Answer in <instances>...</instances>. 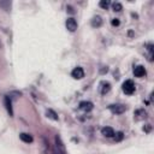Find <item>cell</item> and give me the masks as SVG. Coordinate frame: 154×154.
Here are the masks:
<instances>
[{
  "label": "cell",
  "instance_id": "cell-16",
  "mask_svg": "<svg viewBox=\"0 0 154 154\" xmlns=\"http://www.w3.org/2000/svg\"><path fill=\"white\" fill-rule=\"evenodd\" d=\"M0 6H1V7H4L5 10H10L11 3H10V1H0Z\"/></svg>",
  "mask_w": 154,
  "mask_h": 154
},
{
  "label": "cell",
  "instance_id": "cell-10",
  "mask_svg": "<svg viewBox=\"0 0 154 154\" xmlns=\"http://www.w3.org/2000/svg\"><path fill=\"white\" fill-rule=\"evenodd\" d=\"M5 106H6V110L10 113V116H13V111H12V102H11V99L9 96H5Z\"/></svg>",
  "mask_w": 154,
  "mask_h": 154
},
{
  "label": "cell",
  "instance_id": "cell-4",
  "mask_svg": "<svg viewBox=\"0 0 154 154\" xmlns=\"http://www.w3.org/2000/svg\"><path fill=\"white\" fill-rule=\"evenodd\" d=\"M71 76L75 78V79H81V78H83L84 77V71H83V69L82 68H79V66H77V68H75L72 70V72H71Z\"/></svg>",
  "mask_w": 154,
  "mask_h": 154
},
{
  "label": "cell",
  "instance_id": "cell-8",
  "mask_svg": "<svg viewBox=\"0 0 154 154\" xmlns=\"http://www.w3.org/2000/svg\"><path fill=\"white\" fill-rule=\"evenodd\" d=\"M134 75H135L136 77H143L146 75V70L142 65H138L136 66L135 69H134Z\"/></svg>",
  "mask_w": 154,
  "mask_h": 154
},
{
  "label": "cell",
  "instance_id": "cell-6",
  "mask_svg": "<svg viewBox=\"0 0 154 154\" xmlns=\"http://www.w3.org/2000/svg\"><path fill=\"white\" fill-rule=\"evenodd\" d=\"M93 107H94V105H93L90 101H82V102H79V109H81L82 111H84V112L92 111Z\"/></svg>",
  "mask_w": 154,
  "mask_h": 154
},
{
  "label": "cell",
  "instance_id": "cell-5",
  "mask_svg": "<svg viewBox=\"0 0 154 154\" xmlns=\"http://www.w3.org/2000/svg\"><path fill=\"white\" fill-rule=\"evenodd\" d=\"M66 28H68L70 31H75L77 29V22L75 18H68L66 19Z\"/></svg>",
  "mask_w": 154,
  "mask_h": 154
},
{
  "label": "cell",
  "instance_id": "cell-3",
  "mask_svg": "<svg viewBox=\"0 0 154 154\" xmlns=\"http://www.w3.org/2000/svg\"><path fill=\"white\" fill-rule=\"evenodd\" d=\"M109 109H110V111L112 113H115V115H122L123 112H125L126 107L124 105H122V104H113V105H111L109 107Z\"/></svg>",
  "mask_w": 154,
  "mask_h": 154
},
{
  "label": "cell",
  "instance_id": "cell-15",
  "mask_svg": "<svg viewBox=\"0 0 154 154\" xmlns=\"http://www.w3.org/2000/svg\"><path fill=\"white\" fill-rule=\"evenodd\" d=\"M112 7H113V10L117 11V12H119V11H122V10H123L122 4H119V3H115V4L112 5Z\"/></svg>",
  "mask_w": 154,
  "mask_h": 154
},
{
  "label": "cell",
  "instance_id": "cell-17",
  "mask_svg": "<svg viewBox=\"0 0 154 154\" xmlns=\"http://www.w3.org/2000/svg\"><path fill=\"white\" fill-rule=\"evenodd\" d=\"M115 135H116V141H122L123 137H124V134H123L122 131H119V132L115 134Z\"/></svg>",
  "mask_w": 154,
  "mask_h": 154
},
{
  "label": "cell",
  "instance_id": "cell-9",
  "mask_svg": "<svg viewBox=\"0 0 154 154\" xmlns=\"http://www.w3.org/2000/svg\"><path fill=\"white\" fill-rule=\"evenodd\" d=\"M19 138H21L22 141L25 142V143H31L33 141H34L33 136L30 135V134H26V132H22L21 135H19Z\"/></svg>",
  "mask_w": 154,
  "mask_h": 154
},
{
  "label": "cell",
  "instance_id": "cell-1",
  "mask_svg": "<svg viewBox=\"0 0 154 154\" xmlns=\"http://www.w3.org/2000/svg\"><path fill=\"white\" fill-rule=\"evenodd\" d=\"M54 154H66L65 146L62 141L60 136H56V147H54Z\"/></svg>",
  "mask_w": 154,
  "mask_h": 154
},
{
  "label": "cell",
  "instance_id": "cell-7",
  "mask_svg": "<svg viewBox=\"0 0 154 154\" xmlns=\"http://www.w3.org/2000/svg\"><path fill=\"white\" fill-rule=\"evenodd\" d=\"M101 134L105 137H113L115 136V130L111 126H105V128L101 129Z\"/></svg>",
  "mask_w": 154,
  "mask_h": 154
},
{
  "label": "cell",
  "instance_id": "cell-13",
  "mask_svg": "<svg viewBox=\"0 0 154 154\" xmlns=\"http://www.w3.org/2000/svg\"><path fill=\"white\" fill-rule=\"evenodd\" d=\"M46 115H47L48 118L53 119V120H58V116H57V113L53 111V110H47V112H46Z\"/></svg>",
  "mask_w": 154,
  "mask_h": 154
},
{
  "label": "cell",
  "instance_id": "cell-18",
  "mask_svg": "<svg viewBox=\"0 0 154 154\" xmlns=\"http://www.w3.org/2000/svg\"><path fill=\"white\" fill-rule=\"evenodd\" d=\"M111 24H112L113 26H118V25L120 24V22H119V19H118V18H113L112 21H111Z\"/></svg>",
  "mask_w": 154,
  "mask_h": 154
},
{
  "label": "cell",
  "instance_id": "cell-12",
  "mask_svg": "<svg viewBox=\"0 0 154 154\" xmlns=\"http://www.w3.org/2000/svg\"><path fill=\"white\" fill-rule=\"evenodd\" d=\"M101 94H106V93H109L111 90V84L109 82H102L101 83Z\"/></svg>",
  "mask_w": 154,
  "mask_h": 154
},
{
  "label": "cell",
  "instance_id": "cell-11",
  "mask_svg": "<svg viewBox=\"0 0 154 154\" xmlns=\"http://www.w3.org/2000/svg\"><path fill=\"white\" fill-rule=\"evenodd\" d=\"M101 24H102V19L100 16H95L92 19V25L94 26V28H99V26H101Z\"/></svg>",
  "mask_w": 154,
  "mask_h": 154
},
{
  "label": "cell",
  "instance_id": "cell-14",
  "mask_svg": "<svg viewBox=\"0 0 154 154\" xmlns=\"http://www.w3.org/2000/svg\"><path fill=\"white\" fill-rule=\"evenodd\" d=\"M99 5H100V7L107 10V9H109V6H110V1H109V0H101V1L99 3Z\"/></svg>",
  "mask_w": 154,
  "mask_h": 154
},
{
  "label": "cell",
  "instance_id": "cell-2",
  "mask_svg": "<svg viewBox=\"0 0 154 154\" xmlns=\"http://www.w3.org/2000/svg\"><path fill=\"white\" fill-rule=\"evenodd\" d=\"M122 89L123 92L125 93V94L128 95H131L134 92H135V84H134V82L131 81V79H128V81H125L122 85Z\"/></svg>",
  "mask_w": 154,
  "mask_h": 154
}]
</instances>
